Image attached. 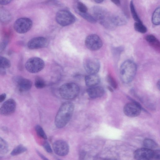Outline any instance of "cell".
<instances>
[{"label":"cell","instance_id":"cell-1","mask_svg":"<svg viewBox=\"0 0 160 160\" xmlns=\"http://www.w3.org/2000/svg\"><path fill=\"white\" fill-rule=\"evenodd\" d=\"M74 109L73 104L69 101L63 103L56 115L55 123L58 128L64 127L70 119Z\"/></svg>","mask_w":160,"mask_h":160},{"label":"cell","instance_id":"cell-2","mask_svg":"<svg viewBox=\"0 0 160 160\" xmlns=\"http://www.w3.org/2000/svg\"><path fill=\"white\" fill-rule=\"evenodd\" d=\"M137 70V65L133 61L127 60L124 61L120 68V76L122 81L125 83L131 82L135 76Z\"/></svg>","mask_w":160,"mask_h":160},{"label":"cell","instance_id":"cell-3","mask_svg":"<svg viewBox=\"0 0 160 160\" xmlns=\"http://www.w3.org/2000/svg\"><path fill=\"white\" fill-rule=\"evenodd\" d=\"M92 12L93 16L97 21H98L105 28L112 29L114 28L115 26L111 21V16L105 8L100 6H95L93 8Z\"/></svg>","mask_w":160,"mask_h":160},{"label":"cell","instance_id":"cell-4","mask_svg":"<svg viewBox=\"0 0 160 160\" xmlns=\"http://www.w3.org/2000/svg\"><path fill=\"white\" fill-rule=\"evenodd\" d=\"M80 88L78 86L74 83H65L60 88L59 92L61 97L65 99L71 100L78 95Z\"/></svg>","mask_w":160,"mask_h":160},{"label":"cell","instance_id":"cell-5","mask_svg":"<svg viewBox=\"0 0 160 160\" xmlns=\"http://www.w3.org/2000/svg\"><path fill=\"white\" fill-rule=\"evenodd\" d=\"M56 20L57 23L61 26H66L74 22L76 18L74 15L69 11L62 10L57 12Z\"/></svg>","mask_w":160,"mask_h":160},{"label":"cell","instance_id":"cell-6","mask_svg":"<svg viewBox=\"0 0 160 160\" xmlns=\"http://www.w3.org/2000/svg\"><path fill=\"white\" fill-rule=\"evenodd\" d=\"M44 61L38 57H32L29 59L26 62L25 67L28 72L31 73H37L44 68Z\"/></svg>","mask_w":160,"mask_h":160},{"label":"cell","instance_id":"cell-7","mask_svg":"<svg viewBox=\"0 0 160 160\" xmlns=\"http://www.w3.org/2000/svg\"><path fill=\"white\" fill-rule=\"evenodd\" d=\"M32 22L29 18H22L17 19L14 22L13 28L18 33L22 34L29 31L32 26Z\"/></svg>","mask_w":160,"mask_h":160},{"label":"cell","instance_id":"cell-8","mask_svg":"<svg viewBox=\"0 0 160 160\" xmlns=\"http://www.w3.org/2000/svg\"><path fill=\"white\" fill-rule=\"evenodd\" d=\"M85 44L86 47L90 50L96 51L101 48L102 42L98 35L96 34H91L86 38Z\"/></svg>","mask_w":160,"mask_h":160},{"label":"cell","instance_id":"cell-9","mask_svg":"<svg viewBox=\"0 0 160 160\" xmlns=\"http://www.w3.org/2000/svg\"><path fill=\"white\" fill-rule=\"evenodd\" d=\"M13 82L16 85L19 92H23L30 90L32 87V83L29 79L20 76L13 77Z\"/></svg>","mask_w":160,"mask_h":160},{"label":"cell","instance_id":"cell-10","mask_svg":"<svg viewBox=\"0 0 160 160\" xmlns=\"http://www.w3.org/2000/svg\"><path fill=\"white\" fill-rule=\"evenodd\" d=\"M84 68L89 74H97L99 71L100 65L99 61L93 58L85 59L83 62Z\"/></svg>","mask_w":160,"mask_h":160},{"label":"cell","instance_id":"cell-11","mask_svg":"<svg viewBox=\"0 0 160 160\" xmlns=\"http://www.w3.org/2000/svg\"><path fill=\"white\" fill-rule=\"evenodd\" d=\"M141 111L140 106L137 103L130 102L127 103L123 108L124 114L129 117H135L138 116Z\"/></svg>","mask_w":160,"mask_h":160},{"label":"cell","instance_id":"cell-12","mask_svg":"<svg viewBox=\"0 0 160 160\" xmlns=\"http://www.w3.org/2000/svg\"><path fill=\"white\" fill-rule=\"evenodd\" d=\"M53 148L55 153L60 156L66 155L69 151L68 144L62 140H59L55 141L53 145Z\"/></svg>","mask_w":160,"mask_h":160},{"label":"cell","instance_id":"cell-13","mask_svg":"<svg viewBox=\"0 0 160 160\" xmlns=\"http://www.w3.org/2000/svg\"><path fill=\"white\" fill-rule=\"evenodd\" d=\"M16 107V103L12 99H9L6 101L0 108V114L3 116H8L12 114Z\"/></svg>","mask_w":160,"mask_h":160},{"label":"cell","instance_id":"cell-14","mask_svg":"<svg viewBox=\"0 0 160 160\" xmlns=\"http://www.w3.org/2000/svg\"><path fill=\"white\" fill-rule=\"evenodd\" d=\"M48 44V40L46 38L39 37L33 38L28 43V47L31 49H38L46 47Z\"/></svg>","mask_w":160,"mask_h":160},{"label":"cell","instance_id":"cell-15","mask_svg":"<svg viewBox=\"0 0 160 160\" xmlns=\"http://www.w3.org/2000/svg\"><path fill=\"white\" fill-rule=\"evenodd\" d=\"M154 152L146 148H139L134 153V157L137 160H148L153 159Z\"/></svg>","mask_w":160,"mask_h":160},{"label":"cell","instance_id":"cell-16","mask_svg":"<svg viewBox=\"0 0 160 160\" xmlns=\"http://www.w3.org/2000/svg\"><path fill=\"white\" fill-rule=\"evenodd\" d=\"M87 92L89 97L92 98L100 97L104 93V90L102 87L97 86L89 87Z\"/></svg>","mask_w":160,"mask_h":160},{"label":"cell","instance_id":"cell-17","mask_svg":"<svg viewBox=\"0 0 160 160\" xmlns=\"http://www.w3.org/2000/svg\"><path fill=\"white\" fill-rule=\"evenodd\" d=\"M111 21L115 26H121L127 23L128 19L124 14L119 13L112 15Z\"/></svg>","mask_w":160,"mask_h":160},{"label":"cell","instance_id":"cell-18","mask_svg":"<svg viewBox=\"0 0 160 160\" xmlns=\"http://www.w3.org/2000/svg\"><path fill=\"white\" fill-rule=\"evenodd\" d=\"M85 80L86 85L89 87L97 86L100 81V78L97 74H89L85 77Z\"/></svg>","mask_w":160,"mask_h":160},{"label":"cell","instance_id":"cell-19","mask_svg":"<svg viewBox=\"0 0 160 160\" xmlns=\"http://www.w3.org/2000/svg\"><path fill=\"white\" fill-rule=\"evenodd\" d=\"M11 19L10 12L5 8L0 5V21L4 23L9 22Z\"/></svg>","mask_w":160,"mask_h":160},{"label":"cell","instance_id":"cell-20","mask_svg":"<svg viewBox=\"0 0 160 160\" xmlns=\"http://www.w3.org/2000/svg\"><path fill=\"white\" fill-rule=\"evenodd\" d=\"M146 41L152 46L156 49H159L160 43L159 41L154 35L149 34L145 37Z\"/></svg>","mask_w":160,"mask_h":160},{"label":"cell","instance_id":"cell-21","mask_svg":"<svg viewBox=\"0 0 160 160\" xmlns=\"http://www.w3.org/2000/svg\"><path fill=\"white\" fill-rule=\"evenodd\" d=\"M160 7H157L153 12L152 17V23L155 25H159L160 23Z\"/></svg>","mask_w":160,"mask_h":160},{"label":"cell","instance_id":"cell-22","mask_svg":"<svg viewBox=\"0 0 160 160\" xmlns=\"http://www.w3.org/2000/svg\"><path fill=\"white\" fill-rule=\"evenodd\" d=\"M27 150V148L23 145L20 144L16 147L12 151L11 154L15 156L24 152Z\"/></svg>","mask_w":160,"mask_h":160},{"label":"cell","instance_id":"cell-23","mask_svg":"<svg viewBox=\"0 0 160 160\" xmlns=\"http://www.w3.org/2000/svg\"><path fill=\"white\" fill-rule=\"evenodd\" d=\"M144 146L145 148L152 150L158 147L157 143L153 140L150 139H145L143 142Z\"/></svg>","mask_w":160,"mask_h":160},{"label":"cell","instance_id":"cell-24","mask_svg":"<svg viewBox=\"0 0 160 160\" xmlns=\"http://www.w3.org/2000/svg\"><path fill=\"white\" fill-rule=\"evenodd\" d=\"M8 146L6 142L0 137V154L4 155L8 151Z\"/></svg>","mask_w":160,"mask_h":160},{"label":"cell","instance_id":"cell-25","mask_svg":"<svg viewBox=\"0 0 160 160\" xmlns=\"http://www.w3.org/2000/svg\"><path fill=\"white\" fill-rule=\"evenodd\" d=\"M134 27L136 31L142 33H146L147 31V28L142 22H136L134 24Z\"/></svg>","mask_w":160,"mask_h":160},{"label":"cell","instance_id":"cell-26","mask_svg":"<svg viewBox=\"0 0 160 160\" xmlns=\"http://www.w3.org/2000/svg\"><path fill=\"white\" fill-rule=\"evenodd\" d=\"M130 8L132 17L136 22H142L139 18L135 8V7L132 0H131L130 3Z\"/></svg>","mask_w":160,"mask_h":160},{"label":"cell","instance_id":"cell-27","mask_svg":"<svg viewBox=\"0 0 160 160\" xmlns=\"http://www.w3.org/2000/svg\"><path fill=\"white\" fill-rule=\"evenodd\" d=\"M84 19L91 23H95L97 21L93 16L87 12L85 13H78Z\"/></svg>","mask_w":160,"mask_h":160},{"label":"cell","instance_id":"cell-28","mask_svg":"<svg viewBox=\"0 0 160 160\" xmlns=\"http://www.w3.org/2000/svg\"><path fill=\"white\" fill-rule=\"evenodd\" d=\"M10 66V61L7 58L0 56V68L6 69L9 68Z\"/></svg>","mask_w":160,"mask_h":160},{"label":"cell","instance_id":"cell-29","mask_svg":"<svg viewBox=\"0 0 160 160\" xmlns=\"http://www.w3.org/2000/svg\"><path fill=\"white\" fill-rule=\"evenodd\" d=\"M35 86L38 89H41L44 88L46 84L44 80L40 77H37L35 81Z\"/></svg>","mask_w":160,"mask_h":160},{"label":"cell","instance_id":"cell-30","mask_svg":"<svg viewBox=\"0 0 160 160\" xmlns=\"http://www.w3.org/2000/svg\"><path fill=\"white\" fill-rule=\"evenodd\" d=\"M35 129L37 135L40 137L45 139H47V135L42 128L40 125L36 126Z\"/></svg>","mask_w":160,"mask_h":160},{"label":"cell","instance_id":"cell-31","mask_svg":"<svg viewBox=\"0 0 160 160\" xmlns=\"http://www.w3.org/2000/svg\"><path fill=\"white\" fill-rule=\"evenodd\" d=\"M77 8L78 13H85L87 12L88 8L82 2H78L77 3Z\"/></svg>","mask_w":160,"mask_h":160},{"label":"cell","instance_id":"cell-32","mask_svg":"<svg viewBox=\"0 0 160 160\" xmlns=\"http://www.w3.org/2000/svg\"><path fill=\"white\" fill-rule=\"evenodd\" d=\"M107 81L109 84L114 88H116L118 85L114 78L111 75H108L106 78Z\"/></svg>","mask_w":160,"mask_h":160},{"label":"cell","instance_id":"cell-33","mask_svg":"<svg viewBox=\"0 0 160 160\" xmlns=\"http://www.w3.org/2000/svg\"><path fill=\"white\" fill-rule=\"evenodd\" d=\"M43 147L45 150L48 153H51L52 150L49 143L47 141H45L43 143Z\"/></svg>","mask_w":160,"mask_h":160},{"label":"cell","instance_id":"cell-34","mask_svg":"<svg viewBox=\"0 0 160 160\" xmlns=\"http://www.w3.org/2000/svg\"><path fill=\"white\" fill-rule=\"evenodd\" d=\"M7 44V42L6 40H3L0 42V53L5 48Z\"/></svg>","mask_w":160,"mask_h":160},{"label":"cell","instance_id":"cell-35","mask_svg":"<svg viewBox=\"0 0 160 160\" xmlns=\"http://www.w3.org/2000/svg\"><path fill=\"white\" fill-rule=\"evenodd\" d=\"M154 154L153 158L156 160L160 159V152L159 150H156L153 151Z\"/></svg>","mask_w":160,"mask_h":160},{"label":"cell","instance_id":"cell-36","mask_svg":"<svg viewBox=\"0 0 160 160\" xmlns=\"http://www.w3.org/2000/svg\"><path fill=\"white\" fill-rule=\"evenodd\" d=\"M12 0H0V5H7L10 3Z\"/></svg>","mask_w":160,"mask_h":160},{"label":"cell","instance_id":"cell-37","mask_svg":"<svg viewBox=\"0 0 160 160\" xmlns=\"http://www.w3.org/2000/svg\"><path fill=\"white\" fill-rule=\"evenodd\" d=\"M6 94L5 93H2L0 95V102H3L6 99Z\"/></svg>","mask_w":160,"mask_h":160},{"label":"cell","instance_id":"cell-38","mask_svg":"<svg viewBox=\"0 0 160 160\" xmlns=\"http://www.w3.org/2000/svg\"><path fill=\"white\" fill-rule=\"evenodd\" d=\"M6 73V70L5 68H0V75H4Z\"/></svg>","mask_w":160,"mask_h":160},{"label":"cell","instance_id":"cell-39","mask_svg":"<svg viewBox=\"0 0 160 160\" xmlns=\"http://www.w3.org/2000/svg\"><path fill=\"white\" fill-rule=\"evenodd\" d=\"M37 152L38 153V155L43 159V160H47V159L39 151H37Z\"/></svg>","mask_w":160,"mask_h":160},{"label":"cell","instance_id":"cell-40","mask_svg":"<svg viewBox=\"0 0 160 160\" xmlns=\"http://www.w3.org/2000/svg\"><path fill=\"white\" fill-rule=\"evenodd\" d=\"M111 1L117 5H119L120 4V0H111Z\"/></svg>","mask_w":160,"mask_h":160},{"label":"cell","instance_id":"cell-41","mask_svg":"<svg viewBox=\"0 0 160 160\" xmlns=\"http://www.w3.org/2000/svg\"><path fill=\"white\" fill-rule=\"evenodd\" d=\"M94 2L97 3H101L104 0H93Z\"/></svg>","mask_w":160,"mask_h":160},{"label":"cell","instance_id":"cell-42","mask_svg":"<svg viewBox=\"0 0 160 160\" xmlns=\"http://www.w3.org/2000/svg\"><path fill=\"white\" fill-rule=\"evenodd\" d=\"M157 86L158 89L160 90V80H159L157 83Z\"/></svg>","mask_w":160,"mask_h":160}]
</instances>
